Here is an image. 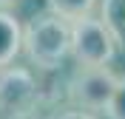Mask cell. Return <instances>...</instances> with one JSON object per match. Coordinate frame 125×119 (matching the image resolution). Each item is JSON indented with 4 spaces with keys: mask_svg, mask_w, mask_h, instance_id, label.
Instances as JSON below:
<instances>
[{
    "mask_svg": "<svg viewBox=\"0 0 125 119\" xmlns=\"http://www.w3.org/2000/svg\"><path fill=\"white\" fill-rule=\"evenodd\" d=\"M48 3V11L65 17V20H77V17H85L94 11L97 0H46Z\"/></svg>",
    "mask_w": 125,
    "mask_h": 119,
    "instance_id": "52a82bcc",
    "label": "cell"
},
{
    "mask_svg": "<svg viewBox=\"0 0 125 119\" xmlns=\"http://www.w3.org/2000/svg\"><path fill=\"white\" fill-rule=\"evenodd\" d=\"M102 23L111 31L114 43L125 48V0H102Z\"/></svg>",
    "mask_w": 125,
    "mask_h": 119,
    "instance_id": "8992f818",
    "label": "cell"
},
{
    "mask_svg": "<svg viewBox=\"0 0 125 119\" xmlns=\"http://www.w3.org/2000/svg\"><path fill=\"white\" fill-rule=\"evenodd\" d=\"M14 3H20V0H0V9H9V6H14Z\"/></svg>",
    "mask_w": 125,
    "mask_h": 119,
    "instance_id": "30bf717a",
    "label": "cell"
},
{
    "mask_svg": "<svg viewBox=\"0 0 125 119\" xmlns=\"http://www.w3.org/2000/svg\"><path fill=\"white\" fill-rule=\"evenodd\" d=\"M51 119H97L91 111H83V108H77V111H65V113H57V116Z\"/></svg>",
    "mask_w": 125,
    "mask_h": 119,
    "instance_id": "9c48e42d",
    "label": "cell"
},
{
    "mask_svg": "<svg viewBox=\"0 0 125 119\" xmlns=\"http://www.w3.org/2000/svg\"><path fill=\"white\" fill-rule=\"evenodd\" d=\"M117 74L108 65H80V71L71 79V99L83 111H105L114 88H117Z\"/></svg>",
    "mask_w": 125,
    "mask_h": 119,
    "instance_id": "3957f363",
    "label": "cell"
},
{
    "mask_svg": "<svg viewBox=\"0 0 125 119\" xmlns=\"http://www.w3.org/2000/svg\"><path fill=\"white\" fill-rule=\"evenodd\" d=\"M37 99V82L26 68L3 65L0 68V113H29Z\"/></svg>",
    "mask_w": 125,
    "mask_h": 119,
    "instance_id": "277c9868",
    "label": "cell"
},
{
    "mask_svg": "<svg viewBox=\"0 0 125 119\" xmlns=\"http://www.w3.org/2000/svg\"><path fill=\"white\" fill-rule=\"evenodd\" d=\"M20 51H23V26L17 23L14 14L0 9V68L11 65Z\"/></svg>",
    "mask_w": 125,
    "mask_h": 119,
    "instance_id": "5b68a950",
    "label": "cell"
},
{
    "mask_svg": "<svg viewBox=\"0 0 125 119\" xmlns=\"http://www.w3.org/2000/svg\"><path fill=\"white\" fill-rule=\"evenodd\" d=\"M117 54V43L102 20L85 14L71 20V57L80 65H108Z\"/></svg>",
    "mask_w": 125,
    "mask_h": 119,
    "instance_id": "7a4b0ae2",
    "label": "cell"
},
{
    "mask_svg": "<svg viewBox=\"0 0 125 119\" xmlns=\"http://www.w3.org/2000/svg\"><path fill=\"white\" fill-rule=\"evenodd\" d=\"M23 51L40 71H54L71 54V20L48 11L31 17L23 28Z\"/></svg>",
    "mask_w": 125,
    "mask_h": 119,
    "instance_id": "6da1fadb",
    "label": "cell"
},
{
    "mask_svg": "<svg viewBox=\"0 0 125 119\" xmlns=\"http://www.w3.org/2000/svg\"><path fill=\"white\" fill-rule=\"evenodd\" d=\"M102 113L108 119H125V77L117 79V88H114V94H111V99H108Z\"/></svg>",
    "mask_w": 125,
    "mask_h": 119,
    "instance_id": "ba28073f",
    "label": "cell"
}]
</instances>
